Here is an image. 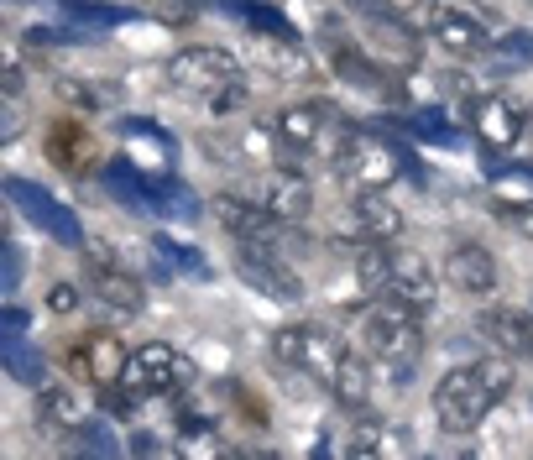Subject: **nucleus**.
I'll use <instances>...</instances> for the list:
<instances>
[{"mask_svg":"<svg viewBox=\"0 0 533 460\" xmlns=\"http://www.w3.org/2000/svg\"><path fill=\"white\" fill-rule=\"evenodd\" d=\"M168 79H173V89H183V95L210 100L215 89H225V84L241 79V63L230 58V53H220V48H183V53L168 63Z\"/></svg>","mask_w":533,"mask_h":460,"instance_id":"nucleus-8","label":"nucleus"},{"mask_svg":"<svg viewBox=\"0 0 533 460\" xmlns=\"http://www.w3.org/2000/svg\"><path fill=\"white\" fill-rule=\"evenodd\" d=\"M236 278L246 288H257L262 298H272V304H298V298H304V278H298V272L277 257L272 241H241Z\"/></svg>","mask_w":533,"mask_h":460,"instance_id":"nucleus-6","label":"nucleus"},{"mask_svg":"<svg viewBox=\"0 0 533 460\" xmlns=\"http://www.w3.org/2000/svg\"><path fill=\"white\" fill-rule=\"evenodd\" d=\"M335 168H345V178L361 183V189H387V183L408 168V157L392 147V142H382L377 131H356Z\"/></svg>","mask_w":533,"mask_h":460,"instance_id":"nucleus-9","label":"nucleus"},{"mask_svg":"<svg viewBox=\"0 0 533 460\" xmlns=\"http://www.w3.org/2000/svg\"><path fill=\"white\" fill-rule=\"evenodd\" d=\"M262 204H267V215H277L283 225H304L309 210H314V189H309V178L298 163H277L272 178H267V189H262Z\"/></svg>","mask_w":533,"mask_h":460,"instance_id":"nucleus-13","label":"nucleus"},{"mask_svg":"<svg viewBox=\"0 0 533 460\" xmlns=\"http://www.w3.org/2000/svg\"><path fill=\"white\" fill-rule=\"evenodd\" d=\"M6 366H11V377H16V382L42 387V356L32 351L27 340H21V330H6Z\"/></svg>","mask_w":533,"mask_h":460,"instance_id":"nucleus-29","label":"nucleus"},{"mask_svg":"<svg viewBox=\"0 0 533 460\" xmlns=\"http://www.w3.org/2000/svg\"><path fill=\"white\" fill-rule=\"evenodd\" d=\"M210 6H220L225 16H241L246 27H262V32H272V37H283V42H293V27L277 11H267L262 0H210Z\"/></svg>","mask_w":533,"mask_h":460,"instance_id":"nucleus-28","label":"nucleus"},{"mask_svg":"<svg viewBox=\"0 0 533 460\" xmlns=\"http://www.w3.org/2000/svg\"><path fill=\"white\" fill-rule=\"evenodd\" d=\"M330 63H335V74L345 79V84H356V89H366V95H382L387 89V79H382V68L377 63H366V53L356 48V42H335L330 37Z\"/></svg>","mask_w":533,"mask_h":460,"instance_id":"nucleus-22","label":"nucleus"},{"mask_svg":"<svg viewBox=\"0 0 533 460\" xmlns=\"http://www.w3.org/2000/svg\"><path fill=\"white\" fill-rule=\"evenodd\" d=\"M523 110L507 100V95H476L471 100V131L481 136L486 147H518V136H523Z\"/></svg>","mask_w":533,"mask_h":460,"instance_id":"nucleus-16","label":"nucleus"},{"mask_svg":"<svg viewBox=\"0 0 533 460\" xmlns=\"http://www.w3.org/2000/svg\"><path fill=\"white\" fill-rule=\"evenodd\" d=\"M48 309H53V314H74V309H79V288H74V283H53V288H48Z\"/></svg>","mask_w":533,"mask_h":460,"instance_id":"nucleus-34","label":"nucleus"},{"mask_svg":"<svg viewBox=\"0 0 533 460\" xmlns=\"http://www.w3.org/2000/svg\"><path fill=\"white\" fill-rule=\"evenodd\" d=\"M16 283H21V251L6 246V293H16Z\"/></svg>","mask_w":533,"mask_h":460,"instance_id":"nucleus-35","label":"nucleus"},{"mask_svg":"<svg viewBox=\"0 0 533 460\" xmlns=\"http://www.w3.org/2000/svg\"><path fill=\"white\" fill-rule=\"evenodd\" d=\"M32 413L42 434H79V424L89 419V403L74 382H42L32 398Z\"/></svg>","mask_w":533,"mask_h":460,"instance_id":"nucleus-14","label":"nucleus"},{"mask_svg":"<svg viewBox=\"0 0 533 460\" xmlns=\"http://www.w3.org/2000/svg\"><path fill=\"white\" fill-rule=\"evenodd\" d=\"M152 189H157V215H168V220H183V225H194L199 215H204V204H199V194L189 189L183 178H173V173H152Z\"/></svg>","mask_w":533,"mask_h":460,"instance_id":"nucleus-25","label":"nucleus"},{"mask_svg":"<svg viewBox=\"0 0 533 460\" xmlns=\"http://www.w3.org/2000/svg\"><path fill=\"white\" fill-rule=\"evenodd\" d=\"M507 393H513V356H481L434 382V419L445 434H471Z\"/></svg>","mask_w":533,"mask_h":460,"instance_id":"nucleus-1","label":"nucleus"},{"mask_svg":"<svg viewBox=\"0 0 533 460\" xmlns=\"http://www.w3.org/2000/svg\"><path fill=\"white\" fill-rule=\"evenodd\" d=\"M351 230L361 241H398L403 236V210L387 199V189H361L351 199Z\"/></svg>","mask_w":533,"mask_h":460,"instance_id":"nucleus-17","label":"nucleus"},{"mask_svg":"<svg viewBox=\"0 0 533 460\" xmlns=\"http://www.w3.org/2000/svg\"><path fill=\"white\" fill-rule=\"evenodd\" d=\"M277 136H283V147L298 152V163H340L345 147H351V121L324 105V100H304V105H288L283 115H277Z\"/></svg>","mask_w":533,"mask_h":460,"instance_id":"nucleus-3","label":"nucleus"},{"mask_svg":"<svg viewBox=\"0 0 533 460\" xmlns=\"http://www.w3.org/2000/svg\"><path fill=\"white\" fill-rule=\"evenodd\" d=\"M126 345L115 340V335H105V330H95V335H79L74 345H68V366L84 377V382H95V387H110V382H121V372H126Z\"/></svg>","mask_w":533,"mask_h":460,"instance_id":"nucleus-11","label":"nucleus"},{"mask_svg":"<svg viewBox=\"0 0 533 460\" xmlns=\"http://www.w3.org/2000/svg\"><path fill=\"white\" fill-rule=\"evenodd\" d=\"M382 298H398V304L429 314L434 309V272L424 267V257H413V251H392V278H387Z\"/></svg>","mask_w":533,"mask_h":460,"instance_id":"nucleus-18","label":"nucleus"},{"mask_svg":"<svg viewBox=\"0 0 533 460\" xmlns=\"http://www.w3.org/2000/svg\"><path fill=\"white\" fill-rule=\"evenodd\" d=\"M392 278V241H361V257H356V283L366 298H382Z\"/></svg>","mask_w":533,"mask_h":460,"instance_id":"nucleus-26","label":"nucleus"},{"mask_svg":"<svg viewBox=\"0 0 533 460\" xmlns=\"http://www.w3.org/2000/svg\"><path fill=\"white\" fill-rule=\"evenodd\" d=\"M6 194H11L16 210L27 215L37 230H48L58 246H84V230H79L74 215H68V204H58L48 189H37L32 178H6Z\"/></svg>","mask_w":533,"mask_h":460,"instance_id":"nucleus-10","label":"nucleus"},{"mask_svg":"<svg viewBox=\"0 0 533 460\" xmlns=\"http://www.w3.org/2000/svg\"><path fill=\"white\" fill-rule=\"evenodd\" d=\"M48 163L58 173H84L89 163H95V136H89L84 126H74V121L53 126L48 131Z\"/></svg>","mask_w":533,"mask_h":460,"instance_id":"nucleus-21","label":"nucleus"},{"mask_svg":"<svg viewBox=\"0 0 533 460\" xmlns=\"http://www.w3.org/2000/svg\"><path fill=\"white\" fill-rule=\"evenodd\" d=\"M429 6L434 0H382L377 11H387L392 21H403V27H429Z\"/></svg>","mask_w":533,"mask_h":460,"instance_id":"nucleus-32","label":"nucleus"},{"mask_svg":"<svg viewBox=\"0 0 533 460\" xmlns=\"http://www.w3.org/2000/svg\"><path fill=\"white\" fill-rule=\"evenodd\" d=\"M476 330L492 340L497 351L533 361V319H528V314H518V309H486V314L476 319Z\"/></svg>","mask_w":533,"mask_h":460,"instance_id":"nucleus-20","label":"nucleus"},{"mask_svg":"<svg viewBox=\"0 0 533 460\" xmlns=\"http://www.w3.org/2000/svg\"><path fill=\"white\" fill-rule=\"evenodd\" d=\"M361 351L392 366L398 377H408L424 356V325H419V309L398 304V298H377L372 309L361 314Z\"/></svg>","mask_w":533,"mask_h":460,"instance_id":"nucleus-2","label":"nucleus"},{"mask_svg":"<svg viewBox=\"0 0 533 460\" xmlns=\"http://www.w3.org/2000/svg\"><path fill=\"white\" fill-rule=\"evenodd\" d=\"M497 220H502V225H513L518 236L533 241V199H502V204H497Z\"/></svg>","mask_w":533,"mask_h":460,"instance_id":"nucleus-33","label":"nucleus"},{"mask_svg":"<svg viewBox=\"0 0 533 460\" xmlns=\"http://www.w3.org/2000/svg\"><path fill=\"white\" fill-rule=\"evenodd\" d=\"M429 37L455 58H481L486 48H492V32H486V21L466 6V0H434L429 6Z\"/></svg>","mask_w":533,"mask_h":460,"instance_id":"nucleus-7","label":"nucleus"},{"mask_svg":"<svg viewBox=\"0 0 533 460\" xmlns=\"http://www.w3.org/2000/svg\"><path fill=\"white\" fill-rule=\"evenodd\" d=\"M267 351H272V361L283 366V372H298V377L319 382L324 393H330V382H335L340 361H345V345H340V335L319 330V325H283V330L272 335Z\"/></svg>","mask_w":533,"mask_h":460,"instance_id":"nucleus-4","label":"nucleus"},{"mask_svg":"<svg viewBox=\"0 0 533 460\" xmlns=\"http://www.w3.org/2000/svg\"><path fill=\"white\" fill-rule=\"evenodd\" d=\"M121 382L136 398H168V393H189V387L199 382V366L183 351H173V345L147 340V345H136V351L126 356Z\"/></svg>","mask_w":533,"mask_h":460,"instance_id":"nucleus-5","label":"nucleus"},{"mask_svg":"<svg viewBox=\"0 0 533 460\" xmlns=\"http://www.w3.org/2000/svg\"><path fill=\"white\" fill-rule=\"evenodd\" d=\"M215 220L230 230L236 241H283V220L267 215V204H251V199H236V194H215Z\"/></svg>","mask_w":533,"mask_h":460,"instance_id":"nucleus-15","label":"nucleus"},{"mask_svg":"<svg viewBox=\"0 0 533 460\" xmlns=\"http://www.w3.org/2000/svg\"><path fill=\"white\" fill-rule=\"evenodd\" d=\"M497 257L486 251L481 241H460L450 246V257H445V283L455 293H466V298H486V293H497Z\"/></svg>","mask_w":533,"mask_h":460,"instance_id":"nucleus-12","label":"nucleus"},{"mask_svg":"<svg viewBox=\"0 0 533 460\" xmlns=\"http://www.w3.org/2000/svg\"><path fill=\"white\" fill-rule=\"evenodd\" d=\"M79 450H89V455H121L115 434H110L100 419H84V424H79Z\"/></svg>","mask_w":533,"mask_h":460,"instance_id":"nucleus-31","label":"nucleus"},{"mask_svg":"<svg viewBox=\"0 0 533 460\" xmlns=\"http://www.w3.org/2000/svg\"><path fill=\"white\" fill-rule=\"evenodd\" d=\"M152 246H157V257H168L173 267L189 272V278H210V262H204L194 246H183V241H173V236H157Z\"/></svg>","mask_w":533,"mask_h":460,"instance_id":"nucleus-30","label":"nucleus"},{"mask_svg":"<svg viewBox=\"0 0 533 460\" xmlns=\"http://www.w3.org/2000/svg\"><path fill=\"white\" fill-rule=\"evenodd\" d=\"M408 450V440L392 424H382V419H361L356 429H351V440H345V455L351 460H366V455H403Z\"/></svg>","mask_w":533,"mask_h":460,"instance_id":"nucleus-24","label":"nucleus"},{"mask_svg":"<svg viewBox=\"0 0 533 460\" xmlns=\"http://www.w3.org/2000/svg\"><path fill=\"white\" fill-rule=\"evenodd\" d=\"M330 398H335L340 408H366V403H372V366H366V356L345 351L340 372H335V382H330Z\"/></svg>","mask_w":533,"mask_h":460,"instance_id":"nucleus-23","label":"nucleus"},{"mask_svg":"<svg viewBox=\"0 0 533 460\" xmlns=\"http://www.w3.org/2000/svg\"><path fill=\"white\" fill-rule=\"evenodd\" d=\"M481 58L492 63V74H518V68L533 63V32H507V37H497Z\"/></svg>","mask_w":533,"mask_h":460,"instance_id":"nucleus-27","label":"nucleus"},{"mask_svg":"<svg viewBox=\"0 0 533 460\" xmlns=\"http://www.w3.org/2000/svg\"><path fill=\"white\" fill-rule=\"evenodd\" d=\"M84 278H89V293H95L100 304L121 309V314H136V309L147 304L142 283H136L131 272H121V267H110V262H89V257H84Z\"/></svg>","mask_w":533,"mask_h":460,"instance_id":"nucleus-19","label":"nucleus"}]
</instances>
